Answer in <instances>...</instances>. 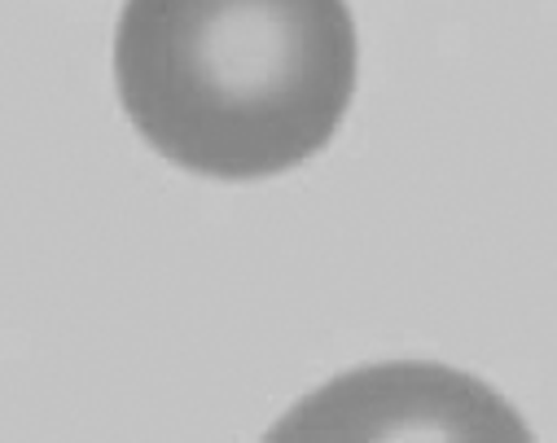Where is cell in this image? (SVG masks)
Returning <instances> with one entry per match:
<instances>
[{
    "mask_svg": "<svg viewBox=\"0 0 557 443\" xmlns=\"http://www.w3.org/2000/svg\"><path fill=\"white\" fill-rule=\"evenodd\" d=\"M347 0H127L119 101L154 150L198 176L259 181L321 155L356 93Z\"/></svg>",
    "mask_w": 557,
    "mask_h": 443,
    "instance_id": "1",
    "label": "cell"
}]
</instances>
